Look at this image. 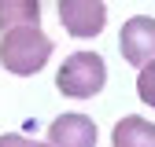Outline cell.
Segmentation results:
<instances>
[{
	"label": "cell",
	"instance_id": "1",
	"mask_svg": "<svg viewBox=\"0 0 155 147\" xmlns=\"http://www.w3.org/2000/svg\"><path fill=\"white\" fill-rule=\"evenodd\" d=\"M52 37L41 26H15L0 33V66L15 77H30L52 59Z\"/></svg>",
	"mask_w": 155,
	"mask_h": 147
},
{
	"label": "cell",
	"instance_id": "2",
	"mask_svg": "<svg viewBox=\"0 0 155 147\" xmlns=\"http://www.w3.org/2000/svg\"><path fill=\"white\" fill-rule=\"evenodd\" d=\"M107 85V63L96 52H74L63 59L55 74V88L70 99H92L96 92Z\"/></svg>",
	"mask_w": 155,
	"mask_h": 147
},
{
	"label": "cell",
	"instance_id": "3",
	"mask_svg": "<svg viewBox=\"0 0 155 147\" xmlns=\"http://www.w3.org/2000/svg\"><path fill=\"white\" fill-rule=\"evenodd\" d=\"M59 22L70 37H100L107 26V4L104 0H59Z\"/></svg>",
	"mask_w": 155,
	"mask_h": 147
},
{
	"label": "cell",
	"instance_id": "4",
	"mask_svg": "<svg viewBox=\"0 0 155 147\" xmlns=\"http://www.w3.org/2000/svg\"><path fill=\"white\" fill-rule=\"evenodd\" d=\"M118 52L129 66H144V63L155 59V18L151 15H133L122 22Z\"/></svg>",
	"mask_w": 155,
	"mask_h": 147
},
{
	"label": "cell",
	"instance_id": "5",
	"mask_svg": "<svg viewBox=\"0 0 155 147\" xmlns=\"http://www.w3.org/2000/svg\"><path fill=\"white\" fill-rule=\"evenodd\" d=\"M48 147H96V121L85 114H59L48 125Z\"/></svg>",
	"mask_w": 155,
	"mask_h": 147
},
{
	"label": "cell",
	"instance_id": "6",
	"mask_svg": "<svg viewBox=\"0 0 155 147\" xmlns=\"http://www.w3.org/2000/svg\"><path fill=\"white\" fill-rule=\"evenodd\" d=\"M111 147H155V121L126 114L111 129Z\"/></svg>",
	"mask_w": 155,
	"mask_h": 147
},
{
	"label": "cell",
	"instance_id": "7",
	"mask_svg": "<svg viewBox=\"0 0 155 147\" xmlns=\"http://www.w3.org/2000/svg\"><path fill=\"white\" fill-rule=\"evenodd\" d=\"M15 26H41V0H0V33Z\"/></svg>",
	"mask_w": 155,
	"mask_h": 147
},
{
	"label": "cell",
	"instance_id": "8",
	"mask_svg": "<svg viewBox=\"0 0 155 147\" xmlns=\"http://www.w3.org/2000/svg\"><path fill=\"white\" fill-rule=\"evenodd\" d=\"M140 74H137V96L148 103V107H155V59L151 63H144V66H137Z\"/></svg>",
	"mask_w": 155,
	"mask_h": 147
},
{
	"label": "cell",
	"instance_id": "9",
	"mask_svg": "<svg viewBox=\"0 0 155 147\" xmlns=\"http://www.w3.org/2000/svg\"><path fill=\"white\" fill-rule=\"evenodd\" d=\"M0 147H48V143H37V140H30L22 133H4L0 136Z\"/></svg>",
	"mask_w": 155,
	"mask_h": 147
}]
</instances>
